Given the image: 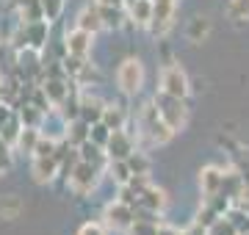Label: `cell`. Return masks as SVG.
Here are the masks:
<instances>
[{
    "mask_svg": "<svg viewBox=\"0 0 249 235\" xmlns=\"http://www.w3.org/2000/svg\"><path fill=\"white\" fill-rule=\"evenodd\" d=\"M103 125H106L108 130H122L124 111L119 108V105H106V111H103Z\"/></svg>",
    "mask_w": 249,
    "mask_h": 235,
    "instance_id": "12",
    "label": "cell"
},
{
    "mask_svg": "<svg viewBox=\"0 0 249 235\" xmlns=\"http://www.w3.org/2000/svg\"><path fill=\"white\" fill-rule=\"evenodd\" d=\"M106 218H108V227H114V230H124V227H130L136 221V213H133V208H130L127 202L116 199L114 205H108Z\"/></svg>",
    "mask_w": 249,
    "mask_h": 235,
    "instance_id": "6",
    "label": "cell"
},
{
    "mask_svg": "<svg viewBox=\"0 0 249 235\" xmlns=\"http://www.w3.org/2000/svg\"><path fill=\"white\" fill-rule=\"evenodd\" d=\"M19 210H22V202H19L14 194H9V197L0 199V216L3 218H17Z\"/></svg>",
    "mask_w": 249,
    "mask_h": 235,
    "instance_id": "13",
    "label": "cell"
},
{
    "mask_svg": "<svg viewBox=\"0 0 249 235\" xmlns=\"http://www.w3.org/2000/svg\"><path fill=\"white\" fill-rule=\"evenodd\" d=\"M67 83H61V81H47L45 83V94L47 97H53V102L55 105H61L64 102V97H67Z\"/></svg>",
    "mask_w": 249,
    "mask_h": 235,
    "instance_id": "17",
    "label": "cell"
},
{
    "mask_svg": "<svg viewBox=\"0 0 249 235\" xmlns=\"http://www.w3.org/2000/svg\"><path fill=\"white\" fill-rule=\"evenodd\" d=\"M199 188H202L205 199H213L224 191V174L216 169V166H208L199 172Z\"/></svg>",
    "mask_w": 249,
    "mask_h": 235,
    "instance_id": "7",
    "label": "cell"
},
{
    "mask_svg": "<svg viewBox=\"0 0 249 235\" xmlns=\"http://www.w3.org/2000/svg\"><path fill=\"white\" fill-rule=\"evenodd\" d=\"M160 91H163V94H172V97L186 100V94H188V78H186V72L180 69L178 64L163 67V72H160Z\"/></svg>",
    "mask_w": 249,
    "mask_h": 235,
    "instance_id": "4",
    "label": "cell"
},
{
    "mask_svg": "<svg viewBox=\"0 0 249 235\" xmlns=\"http://www.w3.org/2000/svg\"><path fill=\"white\" fill-rule=\"evenodd\" d=\"M78 235H106V233H103V224H97V221H89V224L80 227Z\"/></svg>",
    "mask_w": 249,
    "mask_h": 235,
    "instance_id": "23",
    "label": "cell"
},
{
    "mask_svg": "<svg viewBox=\"0 0 249 235\" xmlns=\"http://www.w3.org/2000/svg\"><path fill=\"white\" fill-rule=\"evenodd\" d=\"M100 25H106V22H103V14H100V9H86V11H80L78 28L89 31V34H94V31H97Z\"/></svg>",
    "mask_w": 249,
    "mask_h": 235,
    "instance_id": "11",
    "label": "cell"
},
{
    "mask_svg": "<svg viewBox=\"0 0 249 235\" xmlns=\"http://www.w3.org/2000/svg\"><path fill=\"white\" fill-rule=\"evenodd\" d=\"M208 235H238V227H235V221L222 216V218H216V221H211Z\"/></svg>",
    "mask_w": 249,
    "mask_h": 235,
    "instance_id": "16",
    "label": "cell"
},
{
    "mask_svg": "<svg viewBox=\"0 0 249 235\" xmlns=\"http://www.w3.org/2000/svg\"><path fill=\"white\" fill-rule=\"evenodd\" d=\"M42 9H45V17L53 19L58 11H61V0H42Z\"/></svg>",
    "mask_w": 249,
    "mask_h": 235,
    "instance_id": "22",
    "label": "cell"
},
{
    "mask_svg": "<svg viewBox=\"0 0 249 235\" xmlns=\"http://www.w3.org/2000/svg\"><path fill=\"white\" fill-rule=\"evenodd\" d=\"M227 17L232 22H244L249 19V0H230V6H227Z\"/></svg>",
    "mask_w": 249,
    "mask_h": 235,
    "instance_id": "15",
    "label": "cell"
},
{
    "mask_svg": "<svg viewBox=\"0 0 249 235\" xmlns=\"http://www.w3.org/2000/svg\"><path fill=\"white\" fill-rule=\"evenodd\" d=\"M127 166H130V172L139 174V177H147V172H150V161H147L142 152L130 155V158H127Z\"/></svg>",
    "mask_w": 249,
    "mask_h": 235,
    "instance_id": "19",
    "label": "cell"
},
{
    "mask_svg": "<svg viewBox=\"0 0 249 235\" xmlns=\"http://www.w3.org/2000/svg\"><path fill=\"white\" fill-rule=\"evenodd\" d=\"M116 83H119V89L124 94H139L142 91V83H144V67L139 58H124L122 67H119V72H116Z\"/></svg>",
    "mask_w": 249,
    "mask_h": 235,
    "instance_id": "2",
    "label": "cell"
},
{
    "mask_svg": "<svg viewBox=\"0 0 249 235\" xmlns=\"http://www.w3.org/2000/svg\"><path fill=\"white\" fill-rule=\"evenodd\" d=\"M106 152L111 161H127L133 155V138L127 136V133H122V130H114L106 144Z\"/></svg>",
    "mask_w": 249,
    "mask_h": 235,
    "instance_id": "5",
    "label": "cell"
},
{
    "mask_svg": "<svg viewBox=\"0 0 249 235\" xmlns=\"http://www.w3.org/2000/svg\"><path fill=\"white\" fill-rule=\"evenodd\" d=\"M100 14H103V22L106 25H114V28L122 25V11H119V6H100Z\"/></svg>",
    "mask_w": 249,
    "mask_h": 235,
    "instance_id": "20",
    "label": "cell"
},
{
    "mask_svg": "<svg viewBox=\"0 0 249 235\" xmlns=\"http://www.w3.org/2000/svg\"><path fill=\"white\" fill-rule=\"evenodd\" d=\"M155 108H158L160 119H163V122L175 130V133L186 127L188 108L183 105V100H180V97H172V94H163V91H160L158 97H155Z\"/></svg>",
    "mask_w": 249,
    "mask_h": 235,
    "instance_id": "1",
    "label": "cell"
},
{
    "mask_svg": "<svg viewBox=\"0 0 249 235\" xmlns=\"http://www.w3.org/2000/svg\"><path fill=\"white\" fill-rule=\"evenodd\" d=\"M67 50L75 58H86V53L91 50V34L83 28H75L72 34H67Z\"/></svg>",
    "mask_w": 249,
    "mask_h": 235,
    "instance_id": "9",
    "label": "cell"
},
{
    "mask_svg": "<svg viewBox=\"0 0 249 235\" xmlns=\"http://www.w3.org/2000/svg\"><path fill=\"white\" fill-rule=\"evenodd\" d=\"M58 174V155H34V180L50 183Z\"/></svg>",
    "mask_w": 249,
    "mask_h": 235,
    "instance_id": "8",
    "label": "cell"
},
{
    "mask_svg": "<svg viewBox=\"0 0 249 235\" xmlns=\"http://www.w3.org/2000/svg\"><path fill=\"white\" fill-rule=\"evenodd\" d=\"M39 133H36V127H25V133H19V150H25V152H31L34 155V150H36V144H39Z\"/></svg>",
    "mask_w": 249,
    "mask_h": 235,
    "instance_id": "18",
    "label": "cell"
},
{
    "mask_svg": "<svg viewBox=\"0 0 249 235\" xmlns=\"http://www.w3.org/2000/svg\"><path fill=\"white\" fill-rule=\"evenodd\" d=\"M155 0H130V19L136 25H152Z\"/></svg>",
    "mask_w": 249,
    "mask_h": 235,
    "instance_id": "10",
    "label": "cell"
},
{
    "mask_svg": "<svg viewBox=\"0 0 249 235\" xmlns=\"http://www.w3.org/2000/svg\"><path fill=\"white\" fill-rule=\"evenodd\" d=\"M11 114H9V108L6 105H0V130H3V125H6V119H9Z\"/></svg>",
    "mask_w": 249,
    "mask_h": 235,
    "instance_id": "24",
    "label": "cell"
},
{
    "mask_svg": "<svg viewBox=\"0 0 249 235\" xmlns=\"http://www.w3.org/2000/svg\"><path fill=\"white\" fill-rule=\"evenodd\" d=\"M130 235H160V230L155 227V221H147V218H139L130 224Z\"/></svg>",
    "mask_w": 249,
    "mask_h": 235,
    "instance_id": "21",
    "label": "cell"
},
{
    "mask_svg": "<svg viewBox=\"0 0 249 235\" xmlns=\"http://www.w3.org/2000/svg\"><path fill=\"white\" fill-rule=\"evenodd\" d=\"M208 31H211V22L205 17H194L191 25H188V39H191V42H202V39L208 36Z\"/></svg>",
    "mask_w": 249,
    "mask_h": 235,
    "instance_id": "14",
    "label": "cell"
},
{
    "mask_svg": "<svg viewBox=\"0 0 249 235\" xmlns=\"http://www.w3.org/2000/svg\"><path fill=\"white\" fill-rule=\"evenodd\" d=\"M94 183H97V166H94L91 161L78 158L75 169L70 172V188L75 191L78 197H86V194L94 188Z\"/></svg>",
    "mask_w": 249,
    "mask_h": 235,
    "instance_id": "3",
    "label": "cell"
}]
</instances>
